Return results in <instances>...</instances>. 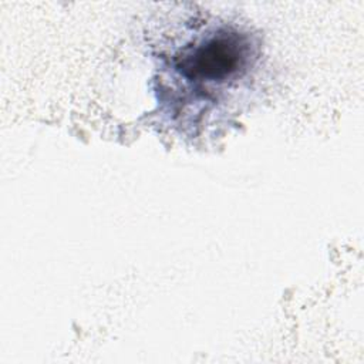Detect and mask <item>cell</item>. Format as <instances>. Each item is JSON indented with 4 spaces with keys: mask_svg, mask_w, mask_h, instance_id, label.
I'll use <instances>...</instances> for the list:
<instances>
[{
    "mask_svg": "<svg viewBox=\"0 0 364 364\" xmlns=\"http://www.w3.org/2000/svg\"><path fill=\"white\" fill-rule=\"evenodd\" d=\"M226 40H212L206 47L199 48L195 53L193 64L189 68H195L193 74L206 78H223L233 73L239 65V53Z\"/></svg>",
    "mask_w": 364,
    "mask_h": 364,
    "instance_id": "cell-1",
    "label": "cell"
}]
</instances>
